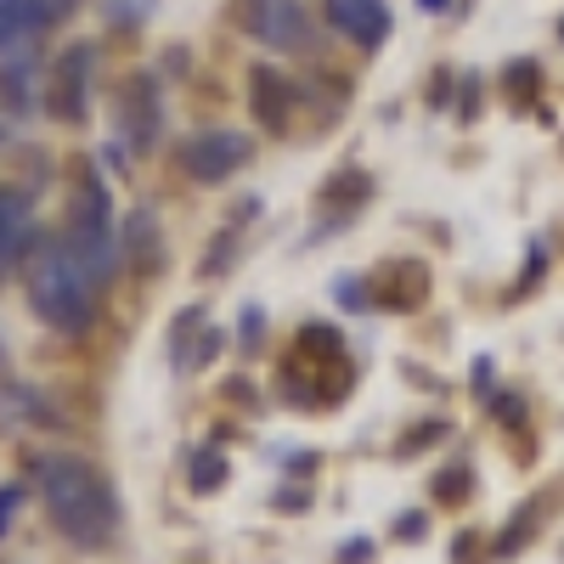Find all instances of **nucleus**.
I'll return each instance as SVG.
<instances>
[{
	"instance_id": "nucleus-6",
	"label": "nucleus",
	"mask_w": 564,
	"mask_h": 564,
	"mask_svg": "<svg viewBox=\"0 0 564 564\" xmlns=\"http://www.w3.org/2000/svg\"><path fill=\"white\" fill-rule=\"evenodd\" d=\"M254 12V34L265 45H282V52H305L311 45V18L300 0H249Z\"/></svg>"
},
{
	"instance_id": "nucleus-14",
	"label": "nucleus",
	"mask_w": 564,
	"mask_h": 564,
	"mask_svg": "<svg viewBox=\"0 0 564 564\" xmlns=\"http://www.w3.org/2000/svg\"><path fill=\"white\" fill-rule=\"evenodd\" d=\"M29 29V0H0V45Z\"/></svg>"
},
{
	"instance_id": "nucleus-9",
	"label": "nucleus",
	"mask_w": 564,
	"mask_h": 564,
	"mask_svg": "<svg viewBox=\"0 0 564 564\" xmlns=\"http://www.w3.org/2000/svg\"><path fill=\"white\" fill-rule=\"evenodd\" d=\"M249 102H254V119H265L271 130H282V124H289V113H294V102H300V85L282 79L276 68H254Z\"/></svg>"
},
{
	"instance_id": "nucleus-19",
	"label": "nucleus",
	"mask_w": 564,
	"mask_h": 564,
	"mask_svg": "<svg viewBox=\"0 0 564 564\" xmlns=\"http://www.w3.org/2000/svg\"><path fill=\"white\" fill-rule=\"evenodd\" d=\"M401 536H406V542L423 536V513H406V520H401Z\"/></svg>"
},
{
	"instance_id": "nucleus-15",
	"label": "nucleus",
	"mask_w": 564,
	"mask_h": 564,
	"mask_svg": "<svg viewBox=\"0 0 564 564\" xmlns=\"http://www.w3.org/2000/svg\"><path fill=\"white\" fill-rule=\"evenodd\" d=\"M435 497L441 502H463L468 497V468H446V475L435 480Z\"/></svg>"
},
{
	"instance_id": "nucleus-21",
	"label": "nucleus",
	"mask_w": 564,
	"mask_h": 564,
	"mask_svg": "<svg viewBox=\"0 0 564 564\" xmlns=\"http://www.w3.org/2000/svg\"><path fill=\"white\" fill-rule=\"evenodd\" d=\"M558 40H564V23H558Z\"/></svg>"
},
{
	"instance_id": "nucleus-4",
	"label": "nucleus",
	"mask_w": 564,
	"mask_h": 564,
	"mask_svg": "<svg viewBox=\"0 0 564 564\" xmlns=\"http://www.w3.org/2000/svg\"><path fill=\"white\" fill-rule=\"evenodd\" d=\"M181 164L193 181H226L238 164H249V135L243 130H198L181 141Z\"/></svg>"
},
{
	"instance_id": "nucleus-7",
	"label": "nucleus",
	"mask_w": 564,
	"mask_h": 564,
	"mask_svg": "<svg viewBox=\"0 0 564 564\" xmlns=\"http://www.w3.org/2000/svg\"><path fill=\"white\" fill-rule=\"evenodd\" d=\"M327 23L372 52V45H384V34H390V7L384 0H327Z\"/></svg>"
},
{
	"instance_id": "nucleus-1",
	"label": "nucleus",
	"mask_w": 564,
	"mask_h": 564,
	"mask_svg": "<svg viewBox=\"0 0 564 564\" xmlns=\"http://www.w3.org/2000/svg\"><path fill=\"white\" fill-rule=\"evenodd\" d=\"M40 475V497H45V513L57 520V531L79 547H102L119 525V502H113V486L102 480V468H90L79 457H40L34 463Z\"/></svg>"
},
{
	"instance_id": "nucleus-12",
	"label": "nucleus",
	"mask_w": 564,
	"mask_h": 564,
	"mask_svg": "<svg viewBox=\"0 0 564 564\" xmlns=\"http://www.w3.org/2000/svg\"><path fill=\"white\" fill-rule=\"evenodd\" d=\"M74 7H79V0H29V29H52V23H63Z\"/></svg>"
},
{
	"instance_id": "nucleus-20",
	"label": "nucleus",
	"mask_w": 564,
	"mask_h": 564,
	"mask_svg": "<svg viewBox=\"0 0 564 564\" xmlns=\"http://www.w3.org/2000/svg\"><path fill=\"white\" fill-rule=\"evenodd\" d=\"M417 7H430V12H435V7H446V0H417Z\"/></svg>"
},
{
	"instance_id": "nucleus-3",
	"label": "nucleus",
	"mask_w": 564,
	"mask_h": 564,
	"mask_svg": "<svg viewBox=\"0 0 564 564\" xmlns=\"http://www.w3.org/2000/svg\"><path fill=\"white\" fill-rule=\"evenodd\" d=\"M68 249H74V260H79L90 276H102L108 260H113V215H108V193H102V181L90 175V170H79V181H74Z\"/></svg>"
},
{
	"instance_id": "nucleus-18",
	"label": "nucleus",
	"mask_w": 564,
	"mask_h": 564,
	"mask_svg": "<svg viewBox=\"0 0 564 564\" xmlns=\"http://www.w3.org/2000/svg\"><path fill=\"white\" fill-rule=\"evenodd\" d=\"M497 417H508V423H520V417H525V406L513 401V395H497Z\"/></svg>"
},
{
	"instance_id": "nucleus-10",
	"label": "nucleus",
	"mask_w": 564,
	"mask_h": 564,
	"mask_svg": "<svg viewBox=\"0 0 564 564\" xmlns=\"http://www.w3.org/2000/svg\"><path fill=\"white\" fill-rule=\"evenodd\" d=\"M29 198L18 186H0V276H7L23 254H29Z\"/></svg>"
},
{
	"instance_id": "nucleus-2",
	"label": "nucleus",
	"mask_w": 564,
	"mask_h": 564,
	"mask_svg": "<svg viewBox=\"0 0 564 564\" xmlns=\"http://www.w3.org/2000/svg\"><path fill=\"white\" fill-rule=\"evenodd\" d=\"M29 305L57 334H85L90 327V282L68 243L52 238L29 243Z\"/></svg>"
},
{
	"instance_id": "nucleus-5",
	"label": "nucleus",
	"mask_w": 564,
	"mask_h": 564,
	"mask_svg": "<svg viewBox=\"0 0 564 564\" xmlns=\"http://www.w3.org/2000/svg\"><path fill=\"white\" fill-rule=\"evenodd\" d=\"M85 90H90V45H74V52H63L57 74H52V90H45V113L74 124L85 119Z\"/></svg>"
},
{
	"instance_id": "nucleus-16",
	"label": "nucleus",
	"mask_w": 564,
	"mask_h": 564,
	"mask_svg": "<svg viewBox=\"0 0 564 564\" xmlns=\"http://www.w3.org/2000/svg\"><path fill=\"white\" fill-rule=\"evenodd\" d=\"M508 74H513V79H508V85H513V97H525V90H536V63H513Z\"/></svg>"
},
{
	"instance_id": "nucleus-13",
	"label": "nucleus",
	"mask_w": 564,
	"mask_h": 564,
	"mask_svg": "<svg viewBox=\"0 0 564 564\" xmlns=\"http://www.w3.org/2000/svg\"><path fill=\"white\" fill-rule=\"evenodd\" d=\"M215 486H226V457L204 452V457L193 463V491H215Z\"/></svg>"
},
{
	"instance_id": "nucleus-11",
	"label": "nucleus",
	"mask_w": 564,
	"mask_h": 564,
	"mask_svg": "<svg viewBox=\"0 0 564 564\" xmlns=\"http://www.w3.org/2000/svg\"><path fill=\"white\" fill-rule=\"evenodd\" d=\"M423 294H430V271H423V265L401 260V265H384V271H379V305H390V311H417Z\"/></svg>"
},
{
	"instance_id": "nucleus-17",
	"label": "nucleus",
	"mask_w": 564,
	"mask_h": 564,
	"mask_svg": "<svg viewBox=\"0 0 564 564\" xmlns=\"http://www.w3.org/2000/svg\"><path fill=\"white\" fill-rule=\"evenodd\" d=\"M23 502V491L12 486V491H0V531H7V520H12V508Z\"/></svg>"
},
{
	"instance_id": "nucleus-8",
	"label": "nucleus",
	"mask_w": 564,
	"mask_h": 564,
	"mask_svg": "<svg viewBox=\"0 0 564 564\" xmlns=\"http://www.w3.org/2000/svg\"><path fill=\"white\" fill-rule=\"evenodd\" d=\"M119 124L130 130L135 148H153V135H159V90H153V79H130L119 90Z\"/></svg>"
}]
</instances>
